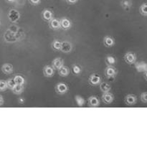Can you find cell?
Here are the masks:
<instances>
[{"label":"cell","instance_id":"6da1fadb","mask_svg":"<svg viewBox=\"0 0 147 147\" xmlns=\"http://www.w3.org/2000/svg\"><path fill=\"white\" fill-rule=\"evenodd\" d=\"M8 19L11 22L16 23L20 20V13L15 9H11L8 12Z\"/></svg>","mask_w":147,"mask_h":147},{"label":"cell","instance_id":"7a4b0ae2","mask_svg":"<svg viewBox=\"0 0 147 147\" xmlns=\"http://www.w3.org/2000/svg\"><path fill=\"white\" fill-rule=\"evenodd\" d=\"M88 83L89 84L93 86H98L101 83V77L98 73H93L89 77Z\"/></svg>","mask_w":147,"mask_h":147},{"label":"cell","instance_id":"3957f363","mask_svg":"<svg viewBox=\"0 0 147 147\" xmlns=\"http://www.w3.org/2000/svg\"><path fill=\"white\" fill-rule=\"evenodd\" d=\"M105 75L109 79H114L117 75V70L114 66H107L105 69Z\"/></svg>","mask_w":147,"mask_h":147},{"label":"cell","instance_id":"277c9868","mask_svg":"<svg viewBox=\"0 0 147 147\" xmlns=\"http://www.w3.org/2000/svg\"><path fill=\"white\" fill-rule=\"evenodd\" d=\"M55 91L59 95H65L68 91V86L64 83H58L55 86Z\"/></svg>","mask_w":147,"mask_h":147},{"label":"cell","instance_id":"5b68a950","mask_svg":"<svg viewBox=\"0 0 147 147\" xmlns=\"http://www.w3.org/2000/svg\"><path fill=\"white\" fill-rule=\"evenodd\" d=\"M73 49V46L72 43L69 41H63L61 42V48L60 51L64 53H71Z\"/></svg>","mask_w":147,"mask_h":147},{"label":"cell","instance_id":"8992f818","mask_svg":"<svg viewBox=\"0 0 147 147\" xmlns=\"http://www.w3.org/2000/svg\"><path fill=\"white\" fill-rule=\"evenodd\" d=\"M114 100V96L110 92L103 93L102 95V100L105 104H111L113 102Z\"/></svg>","mask_w":147,"mask_h":147},{"label":"cell","instance_id":"52a82bcc","mask_svg":"<svg viewBox=\"0 0 147 147\" xmlns=\"http://www.w3.org/2000/svg\"><path fill=\"white\" fill-rule=\"evenodd\" d=\"M60 28L63 29V30H68L71 28L72 27V22L68 18H66V17H63L61 20H60Z\"/></svg>","mask_w":147,"mask_h":147},{"label":"cell","instance_id":"ba28073f","mask_svg":"<svg viewBox=\"0 0 147 147\" xmlns=\"http://www.w3.org/2000/svg\"><path fill=\"white\" fill-rule=\"evenodd\" d=\"M43 74L47 78L53 77L55 74V69L52 65H45L43 68Z\"/></svg>","mask_w":147,"mask_h":147},{"label":"cell","instance_id":"9c48e42d","mask_svg":"<svg viewBox=\"0 0 147 147\" xmlns=\"http://www.w3.org/2000/svg\"><path fill=\"white\" fill-rule=\"evenodd\" d=\"M42 18L46 22H50L52 19H53V13L50 9H44L42 12Z\"/></svg>","mask_w":147,"mask_h":147},{"label":"cell","instance_id":"30bf717a","mask_svg":"<svg viewBox=\"0 0 147 147\" xmlns=\"http://www.w3.org/2000/svg\"><path fill=\"white\" fill-rule=\"evenodd\" d=\"M88 106L92 108H96L99 106L100 105V100L96 96H92L88 98Z\"/></svg>","mask_w":147,"mask_h":147},{"label":"cell","instance_id":"8fae6325","mask_svg":"<svg viewBox=\"0 0 147 147\" xmlns=\"http://www.w3.org/2000/svg\"><path fill=\"white\" fill-rule=\"evenodd\" d=\"M1 71L6 75L11 74L14 71V67L10 63H4L1 66Z\"/></svg>","mask_w":147,"mask_h":147},{"label":"cell","instance_id":"7c38bea8","mask_svg":"<svg viewBox=\"0 0 147 147\" xmlns=\"http://www.w3.org/2000/svg\"><path fill=\"white\" fill-rule=\"evenodd\" d=\"M63 65H64V60L60 58V57L54 59L52 62V66H53L55 70H58Z\"/></svg>","mask_w":147,"mask_h":147},{"label":"cell","instance_id":"4fadbf2b","mask_svg":"<svg viewBox=\"0 0 147 147\" xmlns=\"http://www.w3.org/2000/svg\"><path fill=\"white\" fill-rule=\"evenodd\" d=\"M49 26L53 30H57L60 28V20L56 18H53L49 22Z\"/></svg>","mask_w":147,"mask_h":147},{"label":"cell","instance_id":"5bb4252c","mask_svg":"<svg viewBox=\"0 0 147 147\" xmlns=\"http://www.w3.org/2000/svg\"><path fill=\"white\" fill-rule=\"evenodd\" d=\"M103 44L106 47H112L115 45V40L111 36H105L103 38Z\"/></svg>","mask_w":147,"mask_h":147},{"label":"cell","instance_id":"9a60e30c","mask_svg":"<svg viewBox=\"0 0 147 147\" xmlns=\"http://www.w3.org/2000/svg\"><path fill=\"white\" fill-rule=\"evenodd\" d=\"M57 72H58L59 76H61V77H67L70 74V69L68 67L64 65L57 70Z\"/></svg>","mask_w":147,"mask_h":147},{"label":"cell","instance_id":"2e32d148","mask_svg":"<svg viewBox=\"0 0 147 147\" xmlns=\"http://www.w3.org/2000/svg\"><path fill=\"white\" fill-rule=\"evenodd\" d=\"M100 86V89L103 93H107V92H110L111 89V86L109 85V83L106 82H102L99 84Z\"/></svg>","mask_w":147,"mask_h":147},{"label":"cell","instance_id":"e0dca14e","mask_svg":"<svg viewBox=\"0 0 147 147\" xmlns=\"http://www.w3.org/2000/svg\"><path fill=\"white\" fill-rule=\"evenodd\" d=\"M124 59L126 63H129V64H132V63H134L135 60H136V57H135L133 53H128L125 55Z\"/></svg>","mask_w":147,"mask_h":147},{"label":"cell","instance_id":"ac0fdd59","mask_svg":"<svg viewBox=\"0 0 147 147\" xmlns=\"http://www.w3.org/2000/svg\"><path fill=\"white\" fill-rule=\"evenodd\" d=\"M24 86H21V85H15L14 88L11 89V91L13 93L16 95H20L24 92Z\"/></svg>","mask_w":147,"mask_h":147},{"label":"cell","instance_id":"d6986e66","mask_svg":"<svg viewBox=\"0 0 147 147\" xmlns=\"http://www.w3.org/2000/svg\"><path fill=\"white\" fill-rule=\"evenodd\" d=\"M14 80L15 82L16 85H21V86H24L25 83V79L23 76H20V75H17L14 77Z\"/></svg>","mask_w":147,"mask_h":147},{"label":"cell","instance_id":"ffe728a7","mask_svg":"<svg viewBox=\"0 0 147 147\" xmlns=\"http://www.w3.org/2000/svg\"><path fill=\"white\" fill-rule=\"evenodd\" d=\"M106 63L107 65V66H113L116 63V58L112 55L106 56Z\"/></svg>","mask_w":147,"mask_h":147},{"label":"cell","instance_id":"44dd1931","mask_svg":"<svg viewBox=\"0 0 147 147\" xmlns=\"http://www.w3.org/2000/svg\"><path fill=\"white\" fill-rule=\"evenodd\" d=\"M52 48L55 51H60L61 48V42L58 40H54L51 44Z\"/></svg>","mask_w":147,"mask_h":147},{"label":"cell","instance_id":"7402d4cb","mask_svg":"<svg viewBox=\"0 0 147 147\" xmlns=\"http://www.w3.org/2000/svg\"><path fill=\"white\" fill-rule=\"evenodd\" d=\"M125 103L127 105H133L136 103V98L133 95H128L125 98Z\"/></svg>","mask_w":147,"mask_h":147},{"label":"cell","instance_id":"603a6c76","mask_svg":"<svg viewBox=\"0 0 147 147\" xmlns=\"http://www.w3.org/2000/svg\"><path fill=\"white\" fill-rule=\"evenodd\" d=\"M75 100H76V103H77V106H79V107H83L85 103H86V100L82 96H78V95L76 96Z\"/></svg>","mask_w":147,"mask_h":147},{"label":"cell","instance_id":"cb8c5ba5","mask_svg":"<svg viewBox=\"0 0 147 147\" xmlns=\"http://www.w3.org/2000/svg\"><path fill=\"white\" fill-rule=\"evenodd\" d=\"M72 69H73V73H74L76 76H78V75H80L82 72L81 67H80V65H73V67H72Z\"/></svg>","mask_w":147,"mask_h":147},{"label":"cell","instance_id":"d4e9b609","mask_svg":"<svg viewBox=\"0 0 147 147\" xmlns=\"http://www.w3.org/2000/svg\"><path fill=\"white\" fill-rule=\"evenodd\" d=\"M121 6L125 9H129L131 6V2L129 0H123L121 1Z\"/></svg>","mask_w":147,"mask_h":147},{"label":"cell","instance_id":"484cf974","mask_svg":"<svg viewBox=\"0 0 147 147\" xmlns=\"http://www.w3.org/2000/svg\"><path fill=\"white\" fill-rule=\"evenodd\" d=\"M6 81H7V88H8L11 89H11H12L15 86L16 83H15V82H14V78H9V79H8L7 80H6Z\"/></svg>","mask_w":147,"mask_h":147},{"label":"cell","instance_id":"4316f807","mask_svg":"<svg viewBox=\"0 0 147 147\" xmlns=\"http://www.w3.org/2000/svg\"><path fill=\"white\" fill-rule=\"evenodd\" d=\"M7 88V81L4 80H0V91H5Z\"/></svg>","mask_w":147,"mask_h":147},{"label":"cell","instance_id":"83f0119b","mask_svg":"<svg viewBox=\"0 0 147 147\" xmlns=\"http://www.w3.org/2000/svg\"><path fill=\"white\" fill-rule=\"evenodd\" d=\"M29 1H30V4H32V5L37 6V5H38V4H40V2H41V0H29Z\"/></svg>","mask_w":147,"mask_h":147},{"label":"cell","instance_id":"f1b7e54d","mask_svg":"<svg viewBox=\"0 0 147 147\" xmlns=\"http://www.w3.org/2000/svg\"><path fill=\"white\" fill-rule=\"evenodd\" d=\"M66 1H67V2L70 4H75L78 2V0H66Z\"/></svg>","mask_w":147,"mask_h":147},{"label":"cell","instance_id":"f546056e","mask_svg":"<svg viewBox=\"0 0 147 147\" xmlns=\"http://www.w3.org/2000/svg\"><path fill=\"white\" fill-rule=\"evenodd\" d=\"M4 103V98L1 95H0V106H2L3 104Z\"/></svg>","mask_w":147,"mask_h":147},{"label":"cell","instance_id":"4dcf8cb0","mask_svg":"<svg viewBox=\"0 0 147 147\" xmlns=\"http://www.w3.org/2000/svg\"><path fill=\"white\" fill-rule=\"evenodd\" d=\"M18 101L20 103H24V99L23 98H20L18 99Z\"/></svg>","mask_w":147,"mask_h":147},{"label":"cell","instance_id":"1f68e13d","mask_svg":"<svg viewBox=\"0 0 147 147\" xmlns=\"http://www.w3.org/2000/svg\"><path fill=\"white\" fill-rule=\"evenodd\" d=\"M6 1H7V2L13 3V2H14V1H16V0H6Z\"/></svg>","mask_w":147,"mask_h":147},{"label":"cell","instance_id":"d6a6232c","mask_svg":"<svg viewBox=\"0 0 147 147\" xmlns=\"http://www.w3.org/2000/svg\"><path fill=\"white\" fill-rule=\"evenodd\" d=\"M1 21H0V26H1Z\"/></svg>","mask_w":147,"mask_h":147}]
</instances>
